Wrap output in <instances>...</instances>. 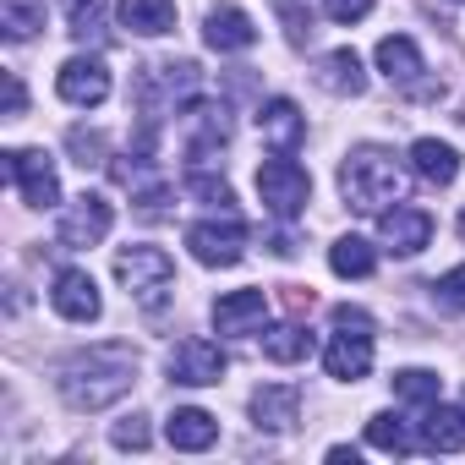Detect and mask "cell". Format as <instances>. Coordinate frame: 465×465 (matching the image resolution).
Returning <instances> with one entry per match:
<instances>
[{
  "label": "cell",
  "mask_w": 465,
  "mask_h": 465,
  "mask_svg": "<svg viewBox=\"0 0 465 465\" xmlns=\"http://www.w3.org/2000/svg\"><path fill=\"white\" fill-rule=\"evenodd\" d=\"M258 197L274 219H296L307 203H312V175L291 159V153H274L258 164Z\"/></svg>",
  "instance_id": "cell-5"
},
{
  "label": "cell",
  "mask_w": 465,
  "mask_h": 465,
  "mask_svg": "<svg viewBox=\"0 0 465 465\" xmlns=\"http://www.w3.org/2000/svg\"><path fill=\"white\" fill-rule=\"evenodd\" d=\"M378 230H383L389 252L411 258V252H421V247L432 242V213H427V208H416V203H394V208H383V213H378Z\"/></svg>",
  "instance_id": "cell-11"
},
{
  "label": "cell",
  "mask_w": 465,
  "mask_h": 465,
  "mask_svg": "<svg viewBox=\"0 0 465 465\" xmlns=\"http://www.w3.org/2000/svg\"><path fill=\"white\" fill-rule=\"evenodd\" d=\"M323 367H329V378H340V383L367 378V372H372V334L334 329V340H329V351H323Z\"/></svg>",
  "instance_id": "cell-15"
},
{
  "label": "cell",
  "mask_w": 465,
  "mask_h": 465,
  "mask_svg": "<svg viewBox=\"0 0 465 465\" xmlns=\"http://www.w3.org/2000/svg\"><path fill=\"white\" fill-rule=\"evenodd\" d=\"M110 224H115V208L99 197V192H83L66 213H61V247L83 252V247H99L110 236Z\"/></svg>",
  "instance_id": "cell-7"
},
{
  "label": "cell",
  "mask_w": 465,
  "mask_h": 465,
  "mask_svg": "<svg viewBox=\"0 0 465 465\" xmlns=\"http://www.w3.org/2000/svg\"><path fill=\"white\" fill-rule=\"evenodd\" d=\"M186 247L203 269H236L247 252V219L236 208H213L208 219L186 224Z\"/></svg>",
  "instance_id": "cell-4"
},
{
  "label": "cell",
  "mask_w": 465,
  "mask_h": 465,
  "mask_svg": "<svg viewBox=\"0 0 465 465\" xmlns=\"http://www.w3.org/2000/svg\"><path fill=\"white\" fill-rule=\"evenodd\" d=\"M23 110H28V88H23V77H17V72H6V115L17 121Z\"/></svg>",
  "instance_id": "cell-36"
},
{
  "label": "cell",
  "mask_w": 465,
  "mask_h": 465,
  "mask_svg": "<svg viewBox=\"0 0 465 465\" xmlns=\"http://www.w3.org/2000/svg\"><path fill=\"white\" fill-rule=\"evenodd\" d=\"M0 28L12 45H28L45 28V0H0Z\"/></svg>",
  "instance_id": "cell-27"
},
{
  "label": "cell",
  "mask_w": 465,
  "mask_h": 465,
  "mask_svg": "<svg viewBox=\"0 0 465 465\" xmlns=\"http://www.w3.org/2000/svg\"><path fill=\"white\" fill-rule=\"evenodd\" d=\"M460 230H465V213H460Z\"/></svg>",
  "instance_id": "cell-38"
},
{
  "label": "cell",
  "mask_w": 465,
  "mask_h": 465,
  "mask_svg": "<svg viewBox=\"0 0 465 465\" xmlns=\"http://www.w3.org/2000/svg\"><path fill=\"white\" fill-rule=\"evenodd\" d=\"M203 39H208V50L230 55V50H252L258 45V28H252V17L242 6H213L203 17Z\"/></svg>",
  "instance_id": "cell-16"
},
{
  "label": "cell",
  "mask_w": 465,
  "mask_h": 465,
  "mask_svg": "<svg viewBox=\"0 0 465 465\" xmlns=\"http://www.w3.org/2000/svg\"><path fill=\"white\" fill-rule=\"evenodd\" d=\"M115 280L126 285V296L143 312H159L175 296V258L164 247H126L115 252Z\"/></svg>",
  "instance_id": "cell-3"
},
{
  "label": "cell",
  "mask_w": 465,
  "mask_h": 465,
  "mask_svg": "<svg viewBox=\"0 0 465 465\" xmlns=\"http://www.w3.org/2000/svg\"><path fill=\"white\" fill-rule=\"evenodd\" d=\"M186 192H192V197H203L208 208H230V203H236V192H230L219 175H208L203 164H192V170H186Z\"/></svg>",
  "instance_id": "cell-31"
},
{
  "label": "cell",
  "mask_w": 465,
  "mask_h": 465,
  "mask_svg": "<svg viewBox=\"0 0 465 465\" xmlns=\"http://www.w3.org/2000/svg\"><path fill=\"white\" fill-rule=\"evenodd\" d=\"M438 389H443V378L427 372V367H405V372H394V394H400L405 405H438Z\"/></svg>",
  "instance_id": "cell-28"
},
{
  "label": "cell",
  "mask_w": 465,
  "mask_h": 465,
  "mask_svg": "<svg viewBox=\"0 0 465 465\" xmlns=\"http://www.w3.org/2000/svg\"><path fill=\"white\" fill-rule=\"evenodd\" d=\"M164 438H170V449H181V454H203V449L219 443V421H213L208 411H197V405H181V411H170Z\"/></svg>",
  "instance_id": "cell-18"
},
{
  "label": "cell",
  "mask_w": 465,
  "mask_h": 465,
  "mask_svg": "<svg viewBox=\"0 0 465 465\" xmlns=\"http://www.w3.org/2000/svg\"><path fill=\"white\" fill-rule=\"evenodd\" d=\"M66 148H72V159H77L83 170H94V164H104V159H110L104 132H88V126H72V132H66Z\"/></svg>",
  "instance_id": "cell-30"
},
{
  "label": "cell",
  "mask_w": 465,
  "mask_h": 465,
  "mask_svg": "<svg viewBox=\"0 0 465 465\" xmlns=\"http://www.w3.org/2000/svg\"><path fill=\"white\" fill-rule=\"evenodd\" d=\"M367 443L383 449V454H411V449H421V438L411 432V421L394 416V411H378V416L367 421Z\"/></svg>",
  "instance_id": "cell-26"
},
{
  "label": "cell",
  "mask_w": 465,
  "mask_h": 465,
  "mask_svg": "<svg viewBox=\"0 0 465 465\" xmlns=\"http://www.w3.org/2000/svg\"><path fill=\"white\" fill-rule=\"evenodd\" d=\"M6 181L23 192L28 208H55L61 203V175L45 148H12L6 153Z\"/></svg>",
  "instance_id": "cell-6"
},
{
  "label": "cell",
  "mask_w": 465,
  "mask_h": 465,
  "mask_svg": "<svg viewBox=\"0 0 465 465\" xmlns=\"http://www.w3.org/2000/svg\"><path fill=\"white\" fill-rule=\"evenodd\" d=\"M411 170H416L421 181H432V186H449V181L460 175V153H454L449 143H438V137H416V143H411Z\"/></svg>",
  "instance_id": "cell-21"
},
{
  "label": "cell",
  "mask_w": 465,
  "mask_h": 465,
  "mask_svg": "<svg viewBox=\"0 0 465 465\" xmlns=\"http://www.w3.org/2000/svg\"><path fill=\"white\" fill-rule=\"evenodd\" d=\"M421 449H432V454H460V449H465V411L432 405L427 421H421Z\"/></svg>",
  "instance_id": "cell-23"
},
{
  "label": "cell",
  "mask_w": 465,
  "mask_h": 465,
  "mask_svg": "<svg viewBox=\"0 0 465 465\" xmlns=\"http://www.w3.org/2000/svg\"><path fill=\"white\" fill-rule=\"evenodd\" d=\"M121 28L143 34V39H164L175 28V0H121Z\"/></svg>",
  "instance_id": "cell-20"
},
{
  "label": "cell",
  "mask_w": 465,
  "mask_h": 465,
  "mask_svg": "<svg viewBox=\"0 0 465 465\" xmlns=\"http://www.w3.org/2000/svg\"><path fill=\"white\" fill-rule=\"evenodd\" d=\"M224 367H230V356H224L213 340H203V334H192V340H181V345L170 351V378L186 383V389H208V383H219Z\"/></svg>",
  "instance_id": "cell-8"
},
{
  "label": "cell",
  "mask_w": 465,
  "mask_h": 465,
  "mask_svg": "<svg viewBox=\"0 0 465 465\" xmlns=\"http://www.w3.org/2000/svg\"><path fill=\"white\" fill-rule=\"evenodd\" d=\"M263 318H269V296H263L258 285L224 291V296L213 302V329H219V334H258Z\"/></svg>",
  "instance_id": "cell-12"
},
{
  "label": "cell",
  "mask_w": 465,
  "mask_h": 465,
  "mask_svg": "<svg viewBox=\"0 0 465 465\" xmlns=\"http://www.w3.org/2000/svg\"><path fill=\"white\" fill-rule=\"evenodd\" d=\"M405 164L389 153V148H351L345 164H340V192L356 213H383L389 203H405Z\"/></svg>",
  "instance_id": "cell-2"
},
{
  "label": "cell",
  "mask_w": 465,
  "mask_h": 465,
  "mask_svg": "<svg viewBox=\"0 0 465 465\" xmlns=\"http://www.w3.org/2000/svg\"><path fill=\"white\" fill-rule=\"evenodd\" d=\"M432 291H438V302H443V307L465 312V263H460V269H449V274H443V280H438Z\"/></svg>",
  "instance_id": "cell-33"
},
{
  "label": "cell",
  "mask_w": 465,
  "mask_h": 465,
  "mask_svg": "<svg viewBox=\"0 0 465 465\" xmlns=\"http://www.w3.org/2000/svg\"><path fill=\"white\" fill-rule=\"evenodd\" d=\"M55 94H61L66 104H77V110L104 104V99H110V72H104V61H99V55H72V61L55 72Z\"/></svg>",
  "instance_id": "cell-9"
},
{
  "label": "cell",
  "mask_w": 465,
  "mask_h": 465,
  "mask_svg": "<svg viewBox=\"0 0 465 465\" xmlns=\"http://www.w3.org/2000/svg\"><path fill=\"white\" fill-rule=\"evenodd\" d=\"M334 329H356V334H378V323H372V312H361V307H334Z\"/></svg>",
  "instance_id": "cell-35"
},
{
  "label": "cell",
  "mask_w": 465,
  "mask_h": 465,
  "mask_svg": "<svg viewBox=\"0 0 465 465\" xmlns=\"http://www.w3.org/2000/svg\"><path fill=\"white\" fill-rule=\"evenodd\" d=\"M378 72H383L389 83L411 88V83L421 77V50H416L405 34H389V39H378Z\"/></svg>",
  "instance_id": "cell-22"
},
{
  "label": "cell",
  "mask_w": 465,
  "mask_h": 465,
  "mask_svg": "<svg viewBox=\"0 0 465 465\" xmlns=\"http://www.w3.org/2000/svg\"><path fill=\"white\" fill-rule=\"evenodd\" d=\"M329 269H334L340 280H367V274L378 269V252H372V242H361V236H340V242L329 247Z\"/></svg>",
  "instance_id": "cell-25"
},
{
  "label": "cell",
  "mask_w": 465,
  "mask_h": 465,
  "mask_svg": "<svg viewBox=\"0 0 465 465\" xmlns=\"http://www.w3.org/2000/svg\"><path fill=\"white\" fill-rule=\"evenodd\" d=\"M258 132H263V143L274 153H296L307 143V115L296 110V99H269L258 110Z\"/></svg>",
  "instance_id": "cell-14"
},
{
  "label": "cell",
  "mask_w": 465,
  "mask_h": 465,
  "mask_svg": "<svg viewBox=\"0 0 465 465\" xmlns=\"http://www.w3.org/2000/svg\"><path fill=\"white\" fill-rule=\"evenodd\" d=\"M137 383V351L132 345H88V351H72L61 367H55V389L72 411H104L115 405L126 389Z\"/></svg>",
  "instance_id": "cell-1"
},
{
  "label": "cell",
  "mask_w": 465,
  "mask_h": 465,
  "mask_svg": "<svg viewBox=\"0 0 465 465\" xmlns=\"http://www.w3.org/2000/svg\"><path fill=\"white\" fill-rule=\"evenodd\" d=\"M460 411H465V394H460Z\"/></svg>",
  "instance_id": "cell-37"
},
{
  "label": "cell",
  "mask_w": 465,
  "mask_h": 465,
  "mask_svg": "<svg viewBox=\"0 0 465 465\" xmlns=\"http://www.w3.org/2000/svg\"><path fill=\"white\" fill-rule=\"evenodd\" d=\"M318 88L334 94V99H361V94H367L361 55H356V50H329V55L318 61Z\"/></svg>",
  "instance_id": "cell-19"
},
{
  "label": "cell",
  "mask_w": 465,
  "mask_h": 465,
  "mask_svg": "<svg viewBox=\"0 0 465 465\" xmlns=\"http://www.w3.org/2000/svg\"><path fill=\"white\" fill-rule=\"evenodd\" d=\"M66 23H72V39H104V0H66Z\"/></svg>",
  "instance_id": "cell-29"
},
{
  "label": "cell",
  "mask_w": 465,
  "mask_h": 465,
  "mask_svg": "<svg viewBox=\"0 0 465 465\" xmlns=\"http://www.w3.org/2000/svg\"><path fill=\"white\" fill-rule=\"evenodd\" d=\"M50 302H55V312H61V318H72V323H94V318L104 312L99 285H94V274H88V269H61V274H55V291H50Z\"/></svg>",
  "instance_id": "cell-13"
},
{
  "label": "cell",
  "mask_w": 465,
  "mask_h": 465,
  "mask_svg": "<svg viewBox=\"0 0 465 465\" xmlns=\"http://www.w3.org/2000/svg\"><path fill=\"white\" fill-rule=\"evenodd\" d=\"M302 416V389L296 383H263L252 394V421L269 427V432H291Z\"/></svg>",
  "instance_id": "cell-17"
},
{
  "label": "cell",
  "mask_w": 465,
  "mask_h": 465,
  "mask_svg": "<svg viewBox=\"0 0 465 465\" xmlns=\"http://www.w3.org/2000/svg\"><path fill=\"white\" fill-rule=\"evenodd\" d=\"M263 356L269 361H280V367H291V361H307L312 356V334H307V323H274L269 334H263Z\"/></svg>",
  "instance_id": "cell-24"
},
{
  "label": "cell",
  "mask_w": 465,
  "mask_h": 465,
  "mask_svg": "<svg viewBox=\"0 0 465 465\" xmlns=\"http://www.w3.org/2000/svg\"><path fill=\"white\" fill-rule=\"evenodd\" d=\"M110 443H115V449H148V421H143V416H121V421L110 427Z\"/></svg>",
  "instance_id": "cell-32"
},
{
  "label": "cell",
  "mask_w": 465,
  "mask_h": 465,
  "mask_svg": "<svg viewBox=\"0 0 465 465\" xmlns=\"http://www.w3.org/2000/svg\"><path fill=\"white\" fill-rule=\"evenodd\" d=\"M372 12V0H323V17H334V23H361Z\"/></svg>",
  "instance_id": "cell-34"
},
{
  "label": "cell",
  "mask_w": 465,
  "mask_h": 465,
  "mask_svg": "<svg viewBox=\"0 0 465 465\" xmlns=\"http://www.w3.org/2000/svg\"><path fill=\"white\" fill-rule=\"evenodd\" d=\"M181 121H186V153H192L197 164H208V159L230 143V110H224V104L192 99V104L181 110Z\"/></svg>",
  "instance_id": "cell-10"
}]
</instances>
